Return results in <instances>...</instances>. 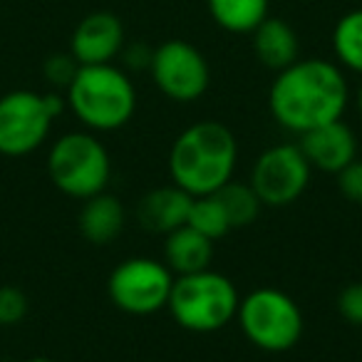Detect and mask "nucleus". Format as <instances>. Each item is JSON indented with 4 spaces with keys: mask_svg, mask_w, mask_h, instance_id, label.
<instances>
[{
    "mask_svg": "<svg viewBox=\"0 0 362 362\" xmlns=\"http://www.w3.org/2000/svg\"><path fill=\"white\" fill-rule=\"evenodd\" d=\"M67 105L92 132H117L129 124L136 110V90L122 67L80 65L67 87Z\"/></svg>",
    "mask_w": 362,
    "mask_h": 362,
    "instance_id": "nucleus-3",
    "label": "nucleus"
},
{
    "mask_svg": "<svg viewBox=\"0 0 362 362\" xmlns=\"http://www.w3.org/2000/svg\"><path fill=\"white\" fill-rule=\"evenodd\" d=\"M206 6L214 23L233 35L253 33L268 18V0H206Z\"/></svg>",
    "mask_w": 362,
    "mask_h": 362,
    "instance_id": "nucleus-17",
    "label": "nucleus"
},
{
    "mask_svg": "<svg viewBox=\"0 0 362 362\" xmlns=\"http://www.w3.org/2000/svg\"><path fill=\"white\" fill-rule=\"evenodd\" d=\"M47 174L62 194L85 202L107 189L112 161L95 134L70 132L52 144L47 154Z\"/></svg>",
    "mask_w": 362,
    "mask_h": 362,
    "instance_id": "nucleus-6",
    "label": "nucleus"
},
{
    "mask_svg": "<svg viewBox=\"0 0 362 362\" xmlns=\"http://www.w3.org/2000/svg\"><path fill=\"white\" fill-rule=\"evenodd\" d=\"M238 303L241 296L231 278L206 268L189 276H176L166 308L184 330L216 332L236 320Z\"/></svg>",
    "mask_w": 362,
    "mask_h": 362,
    "instance_id": "nucleus-4",
    "label": "nucleus"
},
{
    "mask_svg": "<svg viewBox=\"0 0 362 362\" xmlns=\"http://www.w3.org/2000/svg\"><path fill=\"white\" fill-rule=\"evenodd\" d=\"M310 164L298 144H273L256 159L251 169V184L263 206L281 209L305 194L310 184Z\"/></svg>",
    "mask_w": 362,
    "mask_h": 362,
    "instance_id": "nucleus-9",
    "label": "nucleus"
},
{
    "mask_svg": "<svg viewBox=\"0 0 362 362\" xmlns=\"http://www.w3.org/2000/svg\"><path fill=\"white\" fill-rule=\"evenodd\" d=\"M124 47V25L115 13H90L82 18L70 40V52L80 65H107Z\"/></svg>",
    "mask_w": 362,
    "mask_h": 362,
    "instance_id": "nucleus-11",
    "label": "nucleus"
},
{
    "mask_svg": "<svg viewBox=\"0 0 362 362\" xmlns=\"http://www.w3.org/2000/svg\"><path fill=\"white\" fill-rule=\"evenodd\" d=\"M151 80L156 90L174 102H194L206 95L211 70L199 47L187 40H166L154 47Z\"/></svg>",
    "mask_w": 362,
    "mask_h": 362,
    "instance_id": "nucleus-10",
    "label": "nucleus"
},
{
    "mask_svg": "<svg viewBox=\"0 0 362 362\" xmlns=\"http://www.w3.org/2000/svg\"><path fill=\"white\" fill-rule=\"evenodd\" d=\"M298 146L310 169L322 171V174L335 176L352 159H357V136L350 129V124H345L342 119L327 122V124L300 134Z\"/></svg>",
    "mask_w": 362,
    "mask_h": 362,
    "instance_id": "nucleus-12",
    "label": "nucleus"
},
{
    "mask_svg": "<svg viewBox=\"0 0 362 362\" xmlns=\"http://www.w3.org/2000/svg\"><path fill=\"white\" fill-rule=\"evenodd\" d=\"M187 226H192L194 231L206 236L209 241H218L228 231H233L231 223H228L226 211H223V206L218 204V199L214 194H209V197H194Z\"/></svg>",
    "mask_w": 362,
    "mask_h": 362,
    "instance_id": "nucleus-20",
    "label": "nucleus"
},
{
    "mask_svg": "<svg viewBox=\"0 0 362 362\" xmlns=\"http://www.w3.org/2000/svg\"><path fill=\"white\" fill-rule=\"evenodd\" d=\"M337 313L350 325H362V283H350L337 293Z\"/></svg>",
    "mask_w": 362,
    "mask_h": 362,
    "instance_id": "nucleus-24",
    "label": "nucleus"
},
{
    "mask_svg": "<svg viewBox=\"0 0 362 362\" xmlns=\"http://www.w3.org/2000/svg\"><path fill=\"white\" fill-rule=\"evenodd\" d=\"M28 298L21 288L3 286L0 288V325H16L25 317Z\"/></svg>",
    "mask_w": 362,
    "mask_h": 362,
    "instance_id": "nucleus-22",
    "label": "nucleus"
},
{
    "mask_svg": "<svg viewBox=\"0 0 362 362\" xmlns=\"http://www.w3.org/2000/svg\"><path fill=\"white\" fill-rule=\"evenodd\" d=\"M65 100L57 92L37 95L16 90L0 97V154H33L50 134V124L62 115Z\"/></svg>",
    "mask_w": 362,
    "mask_h": 362,
    "instance_id": "nucleus-7",
    "label": "nucleus"
},
{
    "mask_svg": "<svg viewBox=\"0 0 362 362\" xmlns=\"http://www.w3.org/2000/svg\"><path fill=\"white\" fill-rule=\"evenodd\" d=\"M355 105H357V112H360V117H362V82H360V87H357V95H355Z\"/></svg>",
    "mask_w": 362,
    "mask_h": 362,
    "instance_id": "nucleus-26",
    "label": "nucleus"
},
{
    "mask_svg": "<svg viewBox=\"0 0 362 362\" xmlns=\"http://www.w3.org/2000/svg\"><path fill=\"white\" fill-rule=\"evenodd\" d=\"M194 197L179 187H156L146 192L136 204V221L141 228L151 233H166L187 226L189 209H192Z\"/></svg>",
    "mask_w": 362,
    "mask_h": 362,
    "instance_id": "nucleus-13",
    "label": "nucleus"
},
{
    "mask_svg": "<svg viewBox=\"0 0 362 362\" xmlns=\"http://www.w3.org/2000/svg\"><path fill=\"white\" fill-rule=\"evenodd\" d=\"M122 62H124L127 70L132 72H141V70H149L151 65V57H154V50L144 42H132V45L122 47Z\"/></svg>",
    "mask_w": 362,
    "mask_h": 362,
    "instance_id": "nucleus-25",
    "label": "nucleus"
},
{
    "mask_svg": "<svg viewBox=\"0 0 362 362\" xmlns=\"http://www.w3.org/2000/svg\"><path fill=\"white\" fill-rule=\"evenodd\" d=\"M214 241L194 231L192 226H181L166 233L164 238V263L174 276H189L211 268Z\"/></svg>",
    "mask_w": 362,
    "mask_h": 362,
    "instance_id": "nucleus-15",
    "label": "nucleus"
},
{
    "mask_svg": "<svg viewBox=\"0 0 362 362\" xmlns=\"http://www.w3.org/2000/svg\"><path fill=\"white\" fill-rule=\"evenodd\" d=\"M174 273L156 258H127L107 281V293L122 313L129 315H154L164 310L174 286Z\"/></svg>",
    "mask_w": 362,
    "mask_h": 362,
    "instance_id": "nucleus-8",
    "label": "nucleus"
},
{
    "mask_svg": "<svg viewBox=\"0 0 362 362\" xmlns=\"http://www.w3.org/2000/svg\"><path fill=\"white\" fill-rule=\"evenodd\" d=\"M251 35L253 52H256L258 62L263 67H268V70L281 72L298 60L300 42H298L296 30L281 18H266Z\"/></svg>",
    "mask_w": 362,
    "mask_h": 362,
    "instance_id": "nucleus-16",
    "label": "nucleus"
},
{
    "mask_svg": "<svg viewBox=\"0 0 362 362\" xmlns=\"http://www.w3.org/2000/svg\"><path fill=\"white\" fill-rule=\"evenodd\" d=\"M124 221H127L124 204L117 197H112V194L102 192L85 199V206H82L80 218H77V226H80V233L90 243L105 246V243H112L124 231Z\"/></svg>",
    "mask_w": 362,
    "mask_h": 362,
    "instance_id": "nucleus-14",
    "label": "nucleus"
},
{
    "mask_svg": "<svg viewBox=\"0 0 362 362\" xmlns=\"http://www.w3.org/2000/svg\"><path fill=\"white\" fill-rule=\"evenodd\" d=\"M337 192L352 204H362V159H352L342 171L335 174Z\"/></svg>",
    "mask_w": 362,
    "mask_h": 362,
    "instance_id": "nucleus-23",
    "label": "nucleus"
},
{
    "mask_svg": "<svg viewBox=\"0 0 362 362\" xmlns=\"http://www.w3.org/2000/svg\"><path fill=\"white\" fill-rule=\"evenodd\" d=\"M241 332L251 345L263 352H288L303 337L300 305L288 293L263 286L241 298L236 310Z\"/></svg>",
    "mask_w": 362,
    "mask_h": 362,
    "instance_id": "nucleus-5",
    "label": "nucleus"
},
{
    "mask_svg": "<svg viewBox=\"0 0 362 362\" xmlns=\"http://www.w3.org/2000/svg\"><path fill=\"white\" fill-rule=\"evenodd\" d=\"M347 102L350 87L342 67L320 57H298L286 70L276 72L268 90L273 119L298 136L327 122L342 119Z\"/></svg>",
    "mask_w": 362,
    "mask_h": 362,
    "instance_id": "nucleus-1",
    "label": "nucleus"
},
{
    "mask_svg": "<svg viewBox=\"0 0 362 362\" xmlns=\"http://www.w3.org/2000/svg\"><path fill=\"white\" fill-rule=\"evenodd\" d=\"M30 362H55V360H47V357H35V360H30Z\"/></svg>",
    "mask_w": 362,
    "mask_h": 362,
    "instance_id": "nucleus-27",
    "label": "nucleus"
},
{
    "mask_svg": "<svg viewBox=\"0 0 362 362\" xmlns=\"http://www.w3.org/2000/svg\"><path fill=\"white\" fill-rule=\"evenodd\" d=\"M236 161L238 144L226 124L214 119L194 122L169 149L171 184L192 197H209L233 179Z\"/></svg>",
    "mask_w": 362,
    "mask_h": 362,
    "instance_id": "nucleus-2",
    "label": "nucleus"
},
{
    "mask_svg": "<svg viewBox=\"0 0 362 362\" xmlns=\"http://www.w3.org/2000/svg\"><path fill=\"white\" fill-rule=\"evenodd\" d=\"M77 70H80V62L72 57V52H57L45 60V77L50 85L55 87H70V82L75 80Z\"/></svg>",
    "mask_w": 362,
    "mask_h": 362,
    "instance_id": "nucleus-21",
    "label": "nucleus"
},
{
    "mask_svg": "<svg viewBox=\"0 0 362 362\" xmlns=\"http://www.w3.org/2000/svg\"><path fill=\"white\" fill-rule=\"evenodd\" d=\"M214 197L218 199V204H221L223 211H226L231 228L251 226V223L258 218V214H261V209H263L261 199L256 197L253 187H251V184H243V181H233L231 179L228 184H223V187L218 189Z\"/></svg>",
    "mask_w": 362,
    "mask_h": 362,
    "instance_id": "nucleus-19",
    "label": "nucleus"
},
{
    "mask_svg": "<svg viewBox=\"0 0 362 362\" xmlns=\"http://www.w3.org/2000/svg\"><path fill=\"white\" fill-rule=\"evenodd\" d=\"M332 52L337 65L362 75V8L345 13L337 21L332 30Z\"/></svg>",
    "mask_w": 362,
    "mask_h": 362,
    "instance_id": "nucleus-18",
    "label": "nucleus"
}]
</instances>
